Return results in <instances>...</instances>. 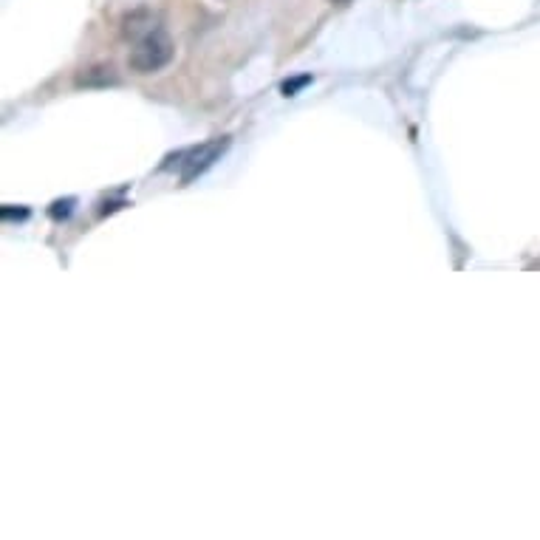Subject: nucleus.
<instances>
[{"instance_id": "nucleus-4", "label": "nucleus", "mask_w": 540, "mask_h": 540, "mask_svg": "<svg viewBox=\"0 0 540 540\" xmlns=\"http://www.w3.org/2000/svg\"><path fill=\"white\" fill-rule=\"evenodd\" d=\"M306 82H311V77H300V80L286 82V85H283V94H286V97H295L297 88H303V85H306Z\"/></svg>"}, {"instance_id": "nucleus-6", "label": "nucleus", "mask_w": 540, "mask_h": 540, "mask_svg": "<svg viewBox=\"0 0 540 540\" xmlns=\"http://www.w3.org/2000/svg\"><path fill=\"white\" fill-rule=\"evenodd\" d=\"M331 3H348V0H331Z\"/></svg>"}, {"instance_id": "nucleus-2", "label": "nucleus", "mask_w": 540, "mask_h": 540, "mask_svg": "<svg viewBox=\"0 0 540 540\" xmlns=\"http://www.w3.org/2000/svg\"><path fill=\"white\" fill-rule=\"evenodd\" d=\"M230 145V139H215L210 145H201V148L187 150V153H179V170H181V179L184 181H193L198 173H204L210 164L227 150Z\"/></svg>"}, {"instance_id": "nucleus-5", "label": "nucleus", "mask_w": 540, "mask_h": 540, "mask_svg": "<svg viewBox=\"0 0 540 540\" xmlns=\"http://www.w3.org/2000/svg\"><path fill=\"white\" fill-rule=\"evenodd\" d=\"M26 210H17V213H12V210H9V207H3V218H20V221H23V218H26Z\"/></svg>"}, {"instance_id": "nucleus-3", "label": "nucleus", "mask_w": 540, "mask_h": 540, "mask_svg": "<svg viewBox=\"0 0 540 540\" xmlns=\"http://www.w3.org/2000/svg\"><path fill=\"white\" fill-rule=\"evenodd\" d=\"M71 207H74V201H71V198H66V201H57V204H54V210H51V215H54V218H66V215L71 213Z\"/></svg>"}, {"instance_id": "nucleus-1", "label": "nucleus", "mask_w": 540, "mask_h": 540, "mask_svg": "<svg viewBox=\"0 0 540 540\" xmlns=\"http://www.w3.org/2000/svg\"><path fill=\"white\" fill-rule=\"evenodd\" d=\"M122 34L131 43L128 66L136 74H156L173 60V40L162 26V20L148 9H139L125 17Z\"/></svg>"}]
</instances>
